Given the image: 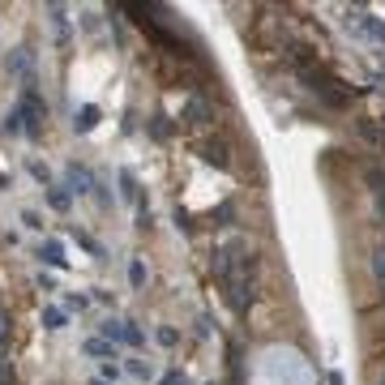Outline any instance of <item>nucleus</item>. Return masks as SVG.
I'll use <instances>...</instances> for the list:
<instances>
[{
	"mask_svg": "<svg viewBox=\"0 0 385 385\" xmlns=\"http://www.w3.org/2000/svg\"><path fill=\"white\" fill-rule=\"evenodd\" d=\"M103 377H108V381H112V385H116V377H120V368H116V364H112V359H108V364H103Z\"/></svg>",
	"mask_w": 385,
	"mask_h": 385,
	"instance_id": "a211bd4d",
	"label": "nucleus"
},
{
	"mask_svg": "<svg viewBox=\"0 0 385 385\" xmlns=\"http://www.w3.org/2000/svg\"><path fill=\"white\" fill-rule=\"evenodd\" d=\"M373 278H377L381 287H385V244H381V248L373 253Z\"/></svg>",
	"mask_w": 385,
	"mask_h": 385,
	"instance_id": "6e6552de",
	"label": "nucleus"
},
{
	"mask_svg": "<svg viewBox=\"0 0 385 385\" xmlns=\"http://www.w3.org/2000/svg\"><path fill=\"white\" fill-rule=\"evenodd\" d=\"M43 330H65V308H43Z\"/></svg>",
	"mask_w": 385,
	"mask_h": 385,
	"instance_id": "0eeeda50",
	"label": "nucleus"
},
{
	"mask_svg": "<svg viewBox=\"0 0 385 385\" xmlns=\"http://www.w3.org/2000/svg\"><path fill=\"white\" fill-rule=\"evenodd\" d=\"M22 223H26V227H35V231H39V227H43V219H39V214H35V210H22Z\"/></svg>",
	"mask_w": 385,
	"mask_h": 385,
	"instance_id": "ddd939ff",
	"label": "nucleus"
},
{
	"mask_svg": "<svg viewBox=\"0 0 385 385\" xmlns=\"http://www.w3.org/2000/svg\"><path fill=\"white\" fill-rule=\"evenodd\" d=\"M69 189H73V193H90V189H94V180H90V171L73 163V167H69Z\"/></svg>",
	"mask_w": 385,
	"mask_h": 385,
	"instance_id": "f03ea898",
	"label": "nucleus"
},
{
	"mask_svg": "<svg viewBox=\"0 0 385 385\" xmlns=\"http://www.w3.org/2000/svg\"><path fill=\"white\" fill-rule=\"evenodd\" d=\"M94 124H99V108H82V112H77V120H73L77 133H90Z\"/></svg>",
	"mask_w": 385,
	"mask_h": 385,
	"instance_id": "39448f33",
	"label": "nucleus"
},
{
	"mask_svg": "<svg viewBox=\"0 0 385 385\" xmlns=\"http://www.w3.org/2000/svg\"><path fill=\"white\" fill-rule=\"evenodd\" d=\"M163 385H185V377H180V373H167V377H163Z\"/></svg>",
	"mask_w": 385,
	"mask_h": 385,
	"instance_id": "6ab92c4d",
	"label": "nucleus"
},
{
	"mask_svg": "<svg viewBox=\"0 0 385 385\" xmlns=\"http://www.w3.org/2000/svg\"><path fill=\"white\" fill-rule=\"evenodd\" d=\"M124 343H128V347H142L146 339H142V330H137V325H128V339H124Z\"/></svg>",
	"mask_w": 385,
	"mask_h": 385,
	"instance_id": "4468645a",
	"label": "nucleus"
},
{
	"mask_svg": "<svg viewBox=\"0 0 385 385\" xmlns=\"http://www.w3.org/2000/svg\"><path fill=\"white\" fill-rule=\"evenodd\" d=\"M347 26H355V31H364L368 39H377V43H385V26L373 17V13H355V17H347Z\"/></svg>",
	"mask_w": 385,
	"mask_h": 385,
	"instance_id": "f257e3e1",
	"label": "nucleus"
},
{
	"mask_svg": "<svg viewBox=\"0 0 385 385\" xmlns=\"http://www.w3.org/2000/svg\"><path fill=\"white\" fill-rule=\"evenodd\" d=\"M0 385H13V368L5 364V359H0Z\"/></svg>",
	"mask_w": 385,
	"mask_h": 385,
	"instance_id": "dca6fc26",
	"label": "nucleus"
},
{
	"mask_svg": "<svg viewBox=\"0 0 385 385\" xmlns=\"http://www.w3.org/2000/svg\"><path fill=\"white\" fill-rule=\"evenodd\" d=\"M86 351H90V355H103V364H108V359H116V343H108V339H90Z\"/></svg>",
	"mask_w": 385,
	"mask_h": 385,
	"instance_id": "423d86ee",
	"label": "nucleus"
},
{
	"mask_svg": "<svg viewBox=\"0 0 385 385\" xmlns=\"http://www.w3.org/2000/svg\"><path fill=\"white\" fill-rule=\"evenodd\" d=\"M39 257H43V262H47V266H56V270H65V248H60L56 240H47V244L39 248Z\"/></svg>",
	"mask_w": 385,
	"mask_h": 385,
	"instance_id": "7ed1b4c3",
	"label": "nucleus"
},
{
	"mask_svg": "<svg viewBox=\"0 0 385 385\" xmlns=\"http://www.w3.org/2000/svg\"><path fill=\"white\" fill-rule=\"evenodd\" d=\"M103 339H108V343H124V339H128V325L108 317V321H103Z\"/></svg>",
	"mask_w": 385,
	"mask_h": 385,
	"instance_id": "20e7f679",
	"label": "nucleus"
},
{
	"mask_svg": "<svg viewBox=\"0 0 385 385\" xmlns=\"http://www.w3.org/2000/svg\"><path fill=\"white\" fill-rule=\"evenodd\" d=\"M124 368H128V373H133V377H142V381H146V377H150V368H146V364H142V359H128V364H124Z\"/></svg>",
	"mask_w": 385,
	"mask_h": 385,
	"instance_id": "f8f14e48",
	"label": "nucleus"
},
{
	"mask_svg": "<svg viewBox=\"0 0 385 385\" xmlns=\"http://www.w3.org/2000/svg\"><path fill=\"white\" fill-rule=\"evenodd\" d=\"M159 343H163V347H176V343H180V334H176L171 325H163V330H159Z\"/></svg>",
	"mask_w": 385,
	"mask_h": 385,
	"instance_id": "9b49d317",
	"label": "nucleus"
},
{
	"mask_svg": "<svg viewBox=\"0 0 385 385\" xmlns=\"http://www.w3.org/2000/svg\"><path fill=\"white\" fill-rule=\"evenodd\" d=\"M94 385H108V381H94Z\"/></svg>",
	"mask_w": 385,
	"mask_h": 385,
	"instance_id": "aec40b11",
	"label": "nucleus"
},
{
	"mask_svg": "<svg viewBox=\"0 0 385 385\" xmlns=\"http://www.w3.org/2000/svg\"><path fill=\"white\" fill-rule=\"evenodd\" d=\"M47 201L56 205V210H65V205H69V193H65V189H51V193H47Z\"/></svg>",
	"mask_w": 385,
	"mask_h": 385,
	"instance_id": "9d476101",
	"label": "nucleus"
},
{
	"mask_svg": "<svg viewBox=\"0 0 385 385\" xmlns=\"http://www.w3.org/2000/svg\"><path fill=\"white\" fill-rule=\"evenodd\" d=\"M65 304H69V308H77V313H82V308H86L90 300H86V296H65Z\"/></svg>",
	"mask_w": 385,
	"mask_h": 385,
	"instance_id": "2eb2a0df",
	"label": "nucleus"
},
{
	"mask_svg": "<svg viewBox=\"0 0 385 385\" xmlns=\"http://www.w3.org/2000/svg\"><path fill=\"white\" fill-rule=\"evenodd\" d=\"M5 343H9V317L0 313V347H5Z\"/></svg>",
	"mask_w": 385,
	"mask_h": 385,
	"instance_id": "f3484780",
	"label": "nucleus"
},
{
	"mask_svg": "<svg viewBox=\"0 0 385 385\" xmlns=\"http://www.w3.org/2000/svg\"><path fill=\"white\" fill-rule=\"evenodd\" d=\"M128 282H133V287H142V282H146V266H142V262L128 266Z\"/></svg>",
	"mask_w": 385,
	"mask_h": 385,
	"instance_id": "1a4fd4ad",
	"label": "nucleus"
},
{
	"mask_svg": "<svg viewBox=\"0 0 385 385\" xmlns=\"http://www.w3.org/2000/svg\"><path fill=\"white\" fill-rule=\"evenodd\" d=\"M381 385H385V377H381Z\"/></svg>",
	"mask_w": 385,
	"mask_h": 385,
	"instance_id": "412c9836",
	"label": "nucleus"
}]
</instances>
